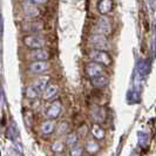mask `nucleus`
<instances>
[{
	"mask_svg": "<svg viewBox=\"0 0 156 156\" xmlns=\"http://www.w3.org/2000/svg\"><path fill=\"white\" fill-rule=\"evenodd\" d=\"M113 8V0H100L98 2V11L101 16L108 14Z\"/></svg>",
	"mask_w": 156,
	"mask_h": 156,
	"instance_id": "nucleus-15",
	"label": "nucleus"
},
{
	"mask_svg": "<svg viewBox=\"0 0 156 156\" xmlns=\"http://www.w3.org/2000/svg\"><path fill=\"white\" fill-rule=\"evenodd\" d=\"M68 130H69V126H68L67 122H65V121H62V122H60V123L56 125L55 132H56L58 135H60V136H61V135H67V134H68Z\"/></svg>",
	"mask_w": 156,
	"mask_h": 156,
	"instance_id": "nucleus-22",
	"label": "nucleus"
},
{
	"mask_svg": "<svg viewBox=\"0 0 156 156\" xmlns=\"http://www.w3.org/2000/svg\"><path fill=\"white\" fill-rule=\"evenodd\" d=\"M89 132L92 134V137H94L95 140L98 141L103 140L105 135H106V132H105L103 127L100 123H93L92 127H90V129H89Z\"/></svg>",
	"mask_w": 156,
	"mask_h": 156,
	"instance_id": "nucleus-13",
	"label": "nucleus"
},
{
	"mask_svg": "<svg viewBox=\"0 0 156 156\" xmlns=\"http://www.w3.org/2000/svg\"><path fill=\"white\" fill-rule=\"evenodd\" d=\"M95 31H96V33L108 35L112 32V21H110L109 18L106 16H100L95 23Z\"/></svg>",
	"mask_w": 156,
	"mask_h": 156,
	"instance_id": "nucleus-5",
	"label": "nucleus"
},
{
	"mask_svg": "<svg viewBox=\"0 0 156 156\" xmlns=\"http://www.w3.org/2000/svg\"><path fill=\"white\" fill-rule=\"evenodd\" d=\"M23 12L25 16L30 18V19H37L40 13L38 5H34V4L27 2V1H25L23 4Z\"/></svg>",
	"mask_w": 156,
	"mask_h": 156,
	"instance_id": "nucleus-8",
	"label": "nucleus"
},
{
	"mask_svg": "<svg viewBox=\"0 0 156 156\" xmlns=\"http://www.w3.org/2000/svg\"><path fill=\"white\" fill-rule=\"evenodd\" d=\"M26 27H28L27 31L32 32L33 34H38L39 32L42 31V23H39V21H33V23H27Z\"/></svg>",
	"mask_w": 156,
	"mask_h": 156,
	"instance_id": "nucleus-21",
	"label": "nucleus"
},
{
	"mask_svg": "<svg viewBox=\"0 0 156 156\" xmlns=\"http://www.w3.org/2000/svg\"><path fill=\"white\" fill-rule=\"evenodd\" d=\"M62 112V105L60 101H53L45 110V116L47 120H56Z\"/></svg>",
	"mask_w": 156,
	"mask_h": 156,
	"instance_id": "nucleus-6",
	"label": "nucleus"
},
{
	"mask_svg": "<svg viewBox=\"0 0 156 156\" xmlns=\"http://www.w3.org/2000/svg\"><path fill=\"white\" fill-rule=\"evenodd\" d=\"M27 2H31V4H34V5H44L46 4L47 0H25Z\"/></svg>",
	"mask_w": 156,
	"mask_h": 156,
	"instance_id": "nucleus-25",
	"label": "nucleus"
},
{
	"mask_svg": "<svg viewBox=\"0 0 156 156\" xmlns=\"http://www.w3.org/2000/svg\"><path fill=\"white\" fill-rule=\"evenodd\" d=\"M49 69V65L47 61H33L28 66V70L33 74H42Z\"/></svg>",
	"mask_w": 156,
	"mask_h": 156,
	"instance_id": "nucleus-9",
	"label": "nucleus"
},
{
	"mask_svg": "<svg viewBox=\"0 0 156 156\" xmlns=\"http://www.w3.org/2000/svg\"><path fill=\"white\" fill-rule=\"evenodd\" d=\"M76 133H78V135L80 136V139H83V137H86L87 133H88V128H87L86 125L81 126L80 128H79L78 130H76Z\"/></svg>",
	"mask_w": 156,
	"mask_h": 156,
	"instance_id": "nucleus-24",
	"label": "nucleus"
},
{
	"mask_svg": "<svg viewBox=\"0 0 156 156\" xmlns=\"http://www.w3.org/2000/svg\"><path fill=\"white\" fill-rule=\"evenodd\" d=\"M88 42L93 49H99V51H106L108 52L110 49V42L107 35L100 34V33H95L93 35L89 37Z\"/></svg>",
	"mask_w": 156,
	"mask_h": 156,
	"instance_id": "nucleus-1",
	"label": "nucleus"
},
{
	"mask_svg": "<svg viewBox=\"0 0 156 156\" xmlns=\"http://www.w3.org/2000/svg\"><path fill=\"white\" fill-rule=\"evenodd\" d=\"M89 58L92 61L98 62L102 66H110L112 65V58L106 51H99V49H92L89 52Z\"/></svg>",
	"mask_w": 156,
	"mask_h": 156,
	"instance_id": "nucleus-3",
	"label": "nucleus"
},
{
	"mask_svg": "<svg viewBox=\"0 0 156 156\" xmlns=\"http://www.w3.org/2000/svg\"><path fill=\"white\" fill-rule=\"evenodd\" d=\"M56 94H58V86H55V85H48L46 89L41 94V98H42V100L48 101V100L53 99Z\"/></svg>",
	"mask_w": 156,
	"mask_h": 156,
	"instance_id": "nucleus-16",
	"label": "nucleus"
},
{
	"mask_svg": "<svg viewBox=\"0 0 156 156\" xmlns=\"http://www.w3.org/2000/svg\"><path fill=\"white\" fill-rule=\"evenodd\" d=\"M49 58V54L46 49H35L32 51L30 53V59H32L33 61H47Z\"/></svg>",
	"mask_w": 156,
	"mask_h": 156,
	"instance_id": "nucleus-14",
	"label": "nucleus"
},
{
	"mask_svg": "<svg viewBox=\"0 0 156 156\" xmlns=\"http://www.w3.org/2000/svg\"><path fill=\"white\" fill-rule=\"evenodd\" d=\"M49 75H41V76H38V78L34 80V82L32 83L33 86L35 87L40 93L42 94V92L47 88V86L49 85Z\"/></svg>",
	"mask_w": 156,
	"mask_h": 156,
	"instance_id": "nucleus-12",
	"label": "nucleus"
},
{
	"mask_svg": "<svg viewBox=\"0 0 156 156\" xmlns=\"http://www.w3.org/2000/svg\"><path fill=\"white\" fill-rule=\"evenodd\" d=\"M65 142H66V146H67L68 148H70V147L78 144L79 142H80V136L78 135L76 132H70V133H68L66 135Z\"/></svg>",
	"mask_w": 156,
	"mask_h": 156,
	"instance_id": "nucleus-18",
	"label": "nucleus"
},
{
	"mask_svg": "<svg viewBox=\"0 0 156 156\" xmlns=\"http://www.w3.org/2000/svg\"><path fill=\"white\" fill-rule=\"evenodd\" d=\"M90 117L93 120V123H100L101 125L102 122L105 121V119H106V113H105V110L102 109L101 107L94 106L93 108L90 109Z\"/></svg>",
	"mask_w": 156,
	"mask_h": 156,
	"instance_id": "nucleus-11",
	"label": "nucleus"
},
{
	"mask_svg": "<svg viewBox=\"0 0 156 156\" xmlns=\"http://www.w3.org/2000/svg\"><path fill=\"white\" fill-rule=\"evenodd\" d=\"M23 45L30 49H42L46 45V40L40 34H28L23 38Z\"/></svg>",
	"mask_w": 156,
	"mask_h": 156,
	"instance_id": "nucleus-2",
	"label": "nucleus"
},
{
	"mask_svg": "<svg viewBox=\"0 0 156 156\" xmlns=\"http://www.w3.org/2000/svg\"><path fill=\"white\" fill-rule=\"evenodd\" d=\"M90 82H92V86L95 87V88H105V87L109 85V79L103 74V75H100L98 78L92 79Z\"/></svg>",
	"mask_w": 156,
	"mask_h": 156,
	"instance_id": "nucleus-17",
	"label": "nucleus"
},
{
	"mask_svg": "<svg viewBox=\"0 0 156 156\" xmlns=\"http://www.w3.org/2000/svg\"><path fill=\"white\" fill-rule=\"evenodd\" d=\"M40 92L35 88V87L33 86V85H31V86H28L27 88H26V96L28 98V99H37L38 96L40 95Z\"/></svg>",
	"mask_w": 156,
	"mask_h": 156,
	"instance_id": "nucleus-23",
	"label": "nucleus"
},
{
	"mask_svg": "<svg viewBox=\"0 0 156 156\" xmlns=\"http://www.w3.org/2000/svg\"><path fill=\"white\" fill-rule=\"evenodd\" d=\"M85 147H83V143L79 142L78 144L73 146L69 148V156H82L85 153Z\"/></svg>",
	"mask_w": 156,
	"mask_h": 156,
	"instance_id": "nucleus-20",
	"label": "nucleus"
},
{
	"mask_svg": "<svg viewBox=\"0 0 156 156\" xmlns=\"http://www.w3.org/2000/svg\"><path fill=\"white\" fill-rule=\"evenodd\" d=\"M66 142L65 140H55L53 143H52V146H51V149H52V151L55 153V154H61L65 151V149H66Z\"/></svg>",
	"mask_w": 156,
	"mask_h": 156,
	"instance_id": "nucleus-19",
	"label": "nucleus"
},
{
	"mask_svg": "<svg viewBox=\"0 0 156 156\" xmlns=\"http://www.w3.org/2000/svg\"><path fill=\"white\" fill-rule=\"evenodd\" d=\"M55 129H56V125H55L54 120H45L39 126L40 133L44 136H48V135L53 134L55 132Z\"/></svg>",
	"mask_w": 156,
	"mask_h": 156,
	"instance_id": "nucleus-10",
	"label": "nucleus"
},
{
	"mask_svg": "<svg viewBox=\"0 0 156 156\" xmlns=\"http://www.w3.org/2000/svg\"><path fill=\"white\" fill-rule=\"evenodd\" d=\"M83 147H85L86 153H88L89 155H96L100 151V149H101V146H100L99 141L95 140L94 137L86 139L85 142H83Z\"/></svg>",
	"mask_w": 156,
	"mask_h": 156,
	"instance_id": "nucleus-7",
	"label": "nucleus"
},
{
	"mask_svg": "<svg viewBox=\"0 0 156 156\" xmlns=\"http://www.w3.org/2000/svg\"><path fill=\"white\" fill-rule=\"evenodd\" d=\"M85 73H86L87 76L92 80V79L98 78L100 75H103L105 74V69H103V66L102 65L92 61V62L86 63V66H85Z\"/></svg>",
	"mask_w": 156,
	"mask_h": 156,
	"instance_id": "nucleus-4",
	"label": "nucleus"
}]
</instances>
